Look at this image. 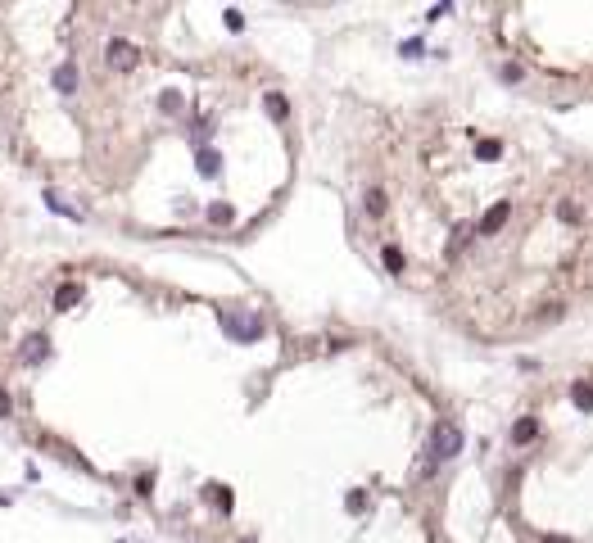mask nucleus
Returning <instances> with one entry per match:
<instances>
[{
	"instance_id": "nucleus-1",
	"label": "nucleus",
	"mask_w": 593,
	"mask_h": 543,
	"mask_svg": "<svg viewBox=\"0 0 593 543\" xmlns=\"http://www.w3.org/2000/svg\"><path fill=\"white\" fill-rule=\"evenodd\" d=\"M430 453H435V462H448V457L462 453V435H457V426L439 421L435 426V440H430Z\"/></svg>"
},
{
	"instance_id": "nucleus-2",
	"label": "nucleus",
	"mask_w": 593,
	"mask_h": 543,
	"mask_svg": "<svg viewBox=\"0 0 593 543\" xmlns=\"http://www.w3.org/2000/svg\"><path fill=\"white\" fill-rule=\"evenodd\" d=\"M104 59H109V68L127 73V68H136V45H131V41H122V36H113V41H109V50H104Z\"/></svg>"
},
{
	"instance_id": "nucleus-3",
	"label": "nucleus",
	"mask_w": 593,
	"mask_h": 543,
	"mask_svg": "<svg viewBox=\"0 0 593 543\" xmlns=\"http://www.w3.org/2000/svg\"><path fill=\"white\" fill-rule=\"evenodd\" d=\"M18 358H23L27 367H41V362L50 358V340H45L41 331H32V335H27L23 345H18Z\"/></svg>"
},
{
	"instance_id": "nucleus-4",
	"label": "nucleus",
	"mask_w": 593,
	"mask_h": 543,
	"mask_svg": "<svg viewBox=\"0 0 593 543\" xmlns=\"http://www.w3.org/2000/svg\"><path fill=\"white\" fill-rule=\"evenodd\" d=\"M195 168H199V177H217L222 173V150L217 145H195Z\"/></svg>"
},
{
	"instance_id": "nucleus-5",
	"label": "nucleus",
	"mask_w": 593,
	"mask_h": 543,
	"mask_svg": "<svg viewBox=\"0 0 593 543\" xmlns=\"http://www.w3.org/2000/svg\"><path fill=\"white\" fill-rule=\"evenodd\" d=\"M534 440H539V417H516L512 444H534Z\"/></svg>"
},
{
	"instance_id": "nucleus-6",
	"label": "nucleus",
	"mask_w": 593,
	"mask_h": 543,
	"mask_svg": "<svg viewBox=\"0 0 593 543\" xmlns=\"http://www.w3.org/2000/svg\"><path fill=\"white\" fill-rule=\"evenodd\" d=\"M508 213H512V204H508V199H503V204H494L490 213H485V222L476 226V231H480V236H494V231H499L503 222H508Z\"/></svg>"
},
{
	"instance_id": "nucleus-7",
	"label": "nucleus",
	"mask_w": 593,
	"mask_h": 543,
	"mask_svg": "<svg viewBox=\"0 0 593 543\" xmlns=\"http://www.w3.org/2000/svg\"><path fill=\"white\" fill-rule=\"evenodd\" d=\"M78 299H82V285L78 281H64L59 290H55V312H69Z\"/></svg>"
},
{
	"instance_id": "nucleus-8",
	"label": "nucleus",
	"mask_w": 593,
	"mask_h": 543,
	"mask_svg": "<svg viewBox=\"0 0 593 543\" xmlns=\"http://www.w3.org/2000/svg\"><path fill=\"white\" fill-rule=\"evenodd\" d=\"M50 82H55V91H59V95H73V91H78V68H73V64H59Z\"/></svg>"
},
{
	"instance_id": "nucleus-9",
	"label": "nucleus",
	"mask_w": 593,
	"mask_h": 543,
	"mask_svg": "<svg viewBox=\"0 0 593 543\" xmlns=\"http://www.w3.org/2000/svg\"><path fill=\"white\" fill-rule=\"evenodd\" d=\"M45 208H55V213H59V217H69V222H82V213H78V208H73L69 199L59 195V190H45Z\"/></svg>"
},
{
	"instance_id": "nucleus-10",
	"label": "nucleus",
	"mask_w": 593,
	"mask_h": 543,
	"mask_svg": "<svg viewBox=\"0 0 593 543\" xmlns=\"http://www.w3.org/2000/svg\"><path fill=\"white\" fill-rule=\"evenodd\" d=\"M380 263H385V272L390 276H403V249H399V245H385V249H380Z\"/></svg>"
},
{
	"instance_id": "nucleus-11",
	"label": "nucleus",
	"mask_w": 593,
	"mask_h": 543,
	"mask_svg": "<svg viewBox=\"0 0 593 543\" xmlns=\"http://www.w3.org/2000/svg\"><path fill=\"white\" fill-rule=\"evenodd\" d=\"M263 109H267V113H272V118H276V122H281V118H285V113H290V104H285V95H276V91H267V95H263Z\"/></svg>"
},
{
	"instance_id": "nucleus-12",
	"label": "nucleus",
	"mask_w": 593,
	"mask_h": 543,
	"mask_svg": "<svg viewBox=\"0 0 593 543\" xmlns=\"http://www.w3.org/2000/svg\"><path fill=\"white\" fill-rule=\"evenodd\" d=\"M571 398H576V407H585V412H589V407H593V385H585V380H580V385L571 389Z\"/></svg>"
},
{
	"instance_id": "nucleus-13",
	"label": "nucleus",
	"mask_w": 593,
	"mask_h": 543,
	"mask_svg": "<svg viewBox=\"0 0 593 543\" xmlns=\"http://www.w3.org/2000/svg\"><path fill=\"white\" fill-rule=\"evenodd\" d=\"M231 217H236V213H231V204H208V222L227 226V222H231Z\"/></svg>"
},
{
	"instance_id": "nucleus-14",
	"label": "nucleus",
	"mask_w": 593,
	"mask_h": 543,
	"mask_svg": "<svg viewBox=\"0 0 593 543\" xmlns=\"http://www.w3.org/2000/svg\"><path fill=\"white\" fill-rule=\"evenodd\" d=\"M159 104H164V113H181V91H164Z\"/></svg>"
},
{
	"instance_id": "nucleus-15",
	"label": "nucleus",
	"mask_w": 593,
	"mask_h": 543,
	"mask_svg": "<svg viewBox=\"0 0 593 543\" xmlns=\"http://www.w3.org/2000/svg\"><path fill=\"white\" fill-rule=\"evenodd\" d=\"M367 213H371V217L385 213V195H380V190H367Z\"/></svg>"
},
{
	"instance_id": "nucleus-16",
	"label": "nucleus",
	"mask_w": 593,
	"mask_h": 543,
	"mask_svg": "<svg viewBox=\"0 0 593 543\" xmlns=\"http://www.w3.org/2000/svg\"><path fill=\"white\" fill-rule=\"evenodd\" d=\"M476 154H480V159H499L503 145H499V140H480V145H476Z\"/></svg>"
},
{
	"instance_id": "nucleus-17",
	"label": "nucleus",
	"mask_w": 593,
	"mask_h": 543,
	"mask_svg": "<svg viewBox=\"0 0 593 543\" xmlns=\"http://www.w3.org/2000/svg\"><path fill=\"white\" fill-rule=\"evenodd\" d=\"M222 18H227V27H236V32H241V27H245V14H241V9H227Z\"/></svg>"
},
{
	"instance_id": "nucleus-18",
	"label": "nucleus",
	"mask_w": 593,
	"mask_h": 543,
	"mask_svg": "<svg viewBox=\"0 0 593 543\" xmlns=\"http://www.w3.org/2000/svg\"><path fill=\"white\" fill-rule=\"evenodd\" d=\"M9 412H14V398H9V389H0V421H5Z\"/></svg>"
},
{
	"instance_id": "nucleus-19",
	"label": "nucleus",
	"mask_w": 593,
	"mask_h": 543,
	"mask_svg": "<svg viewBox=\"0 0 593 543\" xmlns=\"http://www.w3.org/2000/svg\"><path fill=\"white\" fill-rule=\"evenodd\" d=\"M543 543H571V539H562V535H548V539H543Z\"/></svg>"
},
{
	"instance_id": "nucleus-20",
	"label": "nucleus",
	"mask_w": 593,
	"mask_h": 543,
	"mask_svg": "<svg viewBox=\"0 0 593 543\" xmlns=\"http://www.w3.org/2000/svg\"><path fill=\"white\" fill-rule=\"evenodd\" d=\"M245 543H254V539H245Z\"/></svg>"
}]
</instances>
